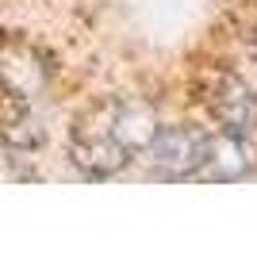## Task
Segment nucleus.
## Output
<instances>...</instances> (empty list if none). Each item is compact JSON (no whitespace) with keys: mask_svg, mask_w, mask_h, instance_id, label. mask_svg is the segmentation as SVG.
<instances>
[{"mask_svg":"<svg viewBox=\"0 0 257 253\" xmlns=\"http://www.w3.org/2000/svg\"><path fill=\"white\" fill-rule=\"evenodd\" d=\"M207 107H211V115L223 126H230V131L249 135V131L257 126V92L246 81H238V77H230V73L219 77V81L211 84Z\"/></svg>","mask_w":257,"mask_h":253,"instance_id":"423d86ee","label":"nucleus"},{"mask_svg":"<svg viewBox=\"0 0 257 253\" xmlns=\"http://www.w3.org/2000/svg\"><path fill=\"white\" fill-rule=\"evenodd\" d=\"M253 165H257V150L249 142V135L230 131V126L207 135L204 169H200L204 180H242V177L253 173Z\"/></svg>","mask_w":257,"mask_h":253,"instance_id":"39448f33","label":"nucleus"},{"mask_svg":"<svg viewBox=\"0 0 257 253\" xmlns=\"http://www.w3.org/2000/svg\"><path fill=\"white\" fill-rule=\"evenodd\" d=\"M100 115H104L107 131L115 135V142L127 154H146L154 146V138L161 131V119L150 104H142V100H111V104L100 107Z\"/></svg>","mask_w":257,"mask_h":253,"instance_id":"20e7f679","label":"nucleus"},{"mask_svg":"<svg viewBox=\"0 0 257 253\" xmlns=\"http://www.w3.org/2000/svg\"><path fill=\"white\" fill-rule=\"evenodd\" d=\"M23 177H31V173L16 165V158H8V154H0V180H23Z\"/></svg>","mask_w":257,"mask_h":253,"instance_id":"0eeeda50","label":"nucleus"},{"mask_svg":"<svg viewBox=\"0 0 257 253\" xmlns=\"http://www.w3.org/2000/svg\"><path fill=\"white\" fill-rule=\"evenodd\" d=\"M69 158H73V165L85 169L88 177H111V173H119L127 165L131 154L115 142V135L107 131L104 115L96 107L92 115H85L73 126V135H69Z\"/></svg>","mask_w":257,"mask_h":253,"instance_id":"f03ea898","label":"nucleus"},{"mask_svg":"<svg viewBox=\"0 0 257 253\" xmlns=\"http://www.w3.org/2000/svg\"><path fill=\"white\" fill-rule=\"evenodd\" d=\"M46 84H50V62L43 58V50L27 39L0 35V88L12 100L31 104L46 92Z\"/></svg>","mask_w":257,"mask_h":253,"instance_id":"f257e3e1","label":"nucleus"},{"mask_svg":"<svg viewBox=\"0 0 257 253\" xmlns=\"http://www.w3.org/2000/svg\"><path fill=\"white\" fill-rule=\"evenodd\" d=\"M204 150H207V131H196V126H161L154 146L146 150V158H150L158 177L184 180V177H200Z\"/></svg>","mask_w":257,"mask_h":253,"instance_id":"7ed1b4c3","label":"nucleus"}]
</instances>
